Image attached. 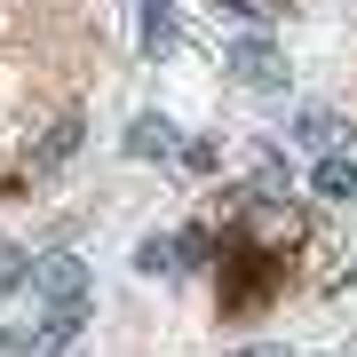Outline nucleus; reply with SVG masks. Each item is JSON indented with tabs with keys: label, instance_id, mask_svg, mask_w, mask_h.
Wrapping results in <instances>:
<instances>
[{
	"label": "nucleus",
	"instance_id": "obj_1",
	"mask_svg": "<svg viewBox=\"0 0 357 357\" xmlns=\"http://www.w3.org/2000/svg\"><path fill=\"white\" fill-rule=\"evenodd\" d=\"M222 72L238 79V88H255V96L286 88V56L270 48V40H230V48H222Z\"/></svg>",
	"mask_w": 357,
	"mask_h": 357
},
{
	"label": "nucleus",
	"instance_id": "obj_2",
	"mask_svg": "<svg viewBox=\"0 0 357 357\" xmlns=\"http://www.w3.org/2000/svg\"><path fill=\"white\" fill-rule=\"evenodd\" d=\"M32 286H40V302H88V262L79 255H40Z\"/></svg>",
	"mask_w": 357,
	"mask_h": 357
},
{
	"label": "nucleus",
	"instance_id": "obj_3",
	"mask_svg": "<svg viewBox=\"0 0 357 357\" xmlns=\"http://www.w3.org/2000/svg\"><path fill=\"white\" fill-rule=\"evenodd\" d=\"M175 151H183L175 119H159V112H135L128 119V159H175Z\"/></svg>",
	"mask_w": 357,
	"mask_h": 357
},
{
	"label": "nucleus",
	"instance_id": "obj_4",
	"mask_svg": "<svg viewBox=\"0 0 357 357\" xmlns=\"http://www.w3.org/2000/svg\"><path fill=\"white\" fill-rule=\"evenodd\" d=\"M143 8V56H175V40H183V16H175V0H135Z\"/></svg>",
	"mask_w": 357,
	"mask_h": 357
},
{
	"label": "nucleus",
	"instance_id": "obj_5",
	"mask_svg": "<svg viewBox=\"0 0 357 357\" xmlns=\"http://www.w3.org/2000/svg\"><path fill=\"white\" fill-rule=\"evenodd\" d=\"M310 191L333 199V206H349V199H357V159H349V151H326L318 175H310Z\"/></svg>",
	"mask_w": 357,
	"mask_h": 357
},
{
	"label": "nucleus",
	"instance_id": "obj_6",
	"mask_svg": "<svg viewBox=\"0 0 357 357\" xmlns=\"http://www.w3.org/2000/svg\"><path fill=\"white\" fill-rule=\"evenodd\" d=\"M79 326H88V302H48V318L32 333H40V349H64V342H79Z\"/></svg>",
	"mask_w": 357,
	"mask_h": 357
},
{
	"label": "nucleus",
	"instance_id": "obj_7",
	"mask_svg": "<svg viewBox=\"0 0 357 357\" xmlns=\"http://www.w3.org/2000/svg\"><path fill=\"white\" fill-rule=\"evenodd\" d=\"M183 255H191L183 238H143V246H135V270H143V278H175Z\"/></svg>",
	"mask_w": 357,
	"mask_h": 357
},
{
	"label": "nucleus",
	"instance_id": "obj_8",
	"mask_svg": "<svg viewBox=\"0 0 357 357\" xmlns=\"http://www.w3.org/2000/svg\"><path fill=\"white\" fill-rule=\"evenodd\" d=\"M79 151V119H56L48 135H40V151H32V175H48V167H64Z\"/></svg>",
	"mask_w": 357,
	"mask_h": 357
},
{
	"label": "nucleus",
	"instance_id": "obj_9",
	"mask_svg": "<svg viewBox=\"0 0 357 357\" xmlns=\"http://www.w3.org/2000/svg\"><path fill=\"white\" fill-rule=\"evenodd\" d=\"M294 135H302L310 151H342V119L318 112V103H310V112H294Z\"/></svg>",
	"mask_w": 357,
	"mask_h": 357
},
{
	"label": "nucleus",
	"instance_id": "obj_10",
	"mask_svg": "<svg viewBox=\"0 0 357 357\" xmlns=\"http://www.w3.org/2000/svg\"><path fill=\"white\" fill-rule=\"evenodd\" d=\"M24 278H32L24 246H16V238H0V294H8V286H24Z\"/></svg>",
	"mask_w": 357,
	"mask_h": 357
},
{
	"label": "nucleus",
	"instance_id": "obj_11",
	"mask_svg": "<svg viewBox=\"0 0 357 357\" xmlns=\"http://www.w3.org/2000/svg\"><path fill=\"white\" fill-rule=\"evenodd\" d=\"M0 357H40V333L32 326H0Z\"/></svg>",
	"mask_w": 357,
	"mask_h": 357
},
{
	"label": "nucleus",
	"instance_id": "obj_12",
	"mask_svg": "<svg viewBox=\"0 0 357 357\" xmlns=\"http://www.w3.org/2000/svg\"><path fill=\"white\" fill-rule=\"evenodd\" d=\"M230 16H255V24H270V16H286V0H222Z\"/></svg>",
	"mask_w": 357,
	"mask_h": 357
},
{
	"label": "nucleus",
	"instance_id": "obj_13",
	"mask_svg": "<svg viewBox=\"0 0 357 357\" xmlns=\"http://www.w3.org/2000/svg\"><path fill=\"white\" fill-rule=\"evenodd\" d=\"M230 357H294V349H278V342H262V349H230Z\"/></svg>",
	"mask_w": 357,
	"mask_h": 357
}]
</instances>
